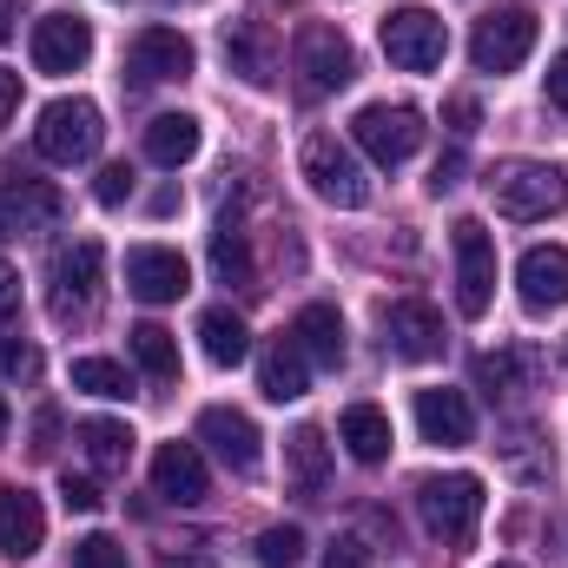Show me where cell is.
Instances as JSON below:
<instances>
[{
    "label": "cell",
    "instance_id": "6da1fadb",
    "mask_svg": "<svg viewBox=\"0 0 568 568\" xmlns=\"http://www.w3.org/2000/svg\"><path fill=\"white\" fill-rule=\"evenodd\" d=\"M489 199H496L503 219H523V225L556 219L568 205V172L549 165V159H509V165L489 172Z\"/></svg>",
    "mask_w": 568,
    "mask_h": 568
},
{
    "label": "cell",
    "instance_id": "7a4b0ae2",
    "mask_svg": "<svg viewBox=\"0 0 568 568\" xmlns=\"http://www.w3.org/2000/svg\"><path fill=\"white\" fill-rule=\"evenodd\" d=\"M483 476H469V469H456V476H424L417 483V516H424V529L436 542H449V549H469L476 542V523H483Z\"/></svg>",
    "mask_w": 568,
    "mask_h": 568
},
{
    "label": "cell",
    "instance_id": "3957f363",
    "mask_svg": "<svg viewBox=\"0 0 568 568\" xmlns=\"http://www.w3.org/2000/svg\"><path fill=\"white\" fill-rule=\"evenodd\" d=\"M291 73H297V93H304V100H324V93L351 87V80H357V53H351L344 27H331V20L297 27V40H291Z\"/></svg>",
    "mask_w": 568,
    "mask_h": 568
},
{
    "label": "cell",
    "instance_id": "277c9868",
    "mask_svg": "<svg viewBox=\"0 0 568 568\" xmlns=\"http://www.w3.org/2000/svg\"><path fill=\"white\" fill-rule=\"evenodd\" d=\"M297 172L311 179V192H317L324 205H344V212H357V205L371 199V179H364L357 152L337 140V133H311V140H304V152H297Z\"/></svg>",
    "mask_w": 568,
    "mask_h": 568
},
{
    "label": "cell",
    "instance_id": "5b68a950",
    "mask_svg": "<svg viewBox=\"0 0 568 568\" xmlns=\"http://www.w3.org/2000/svg\"><path fill=\"white\" fill-rule=\"evenodd\" d=\"M100 140H106V126H100V106H93V100H53V106L40 113V126H33V152L53 159V165L93 159Z\"/></svg>",
    "mask_w": 568,
    "mask_h": 568
},
{
    "label": "cell",
    "instance_id": "8992f818",
    "mask_svg": "<svg viewBox=\"0 0 568 568\" xmlns=\"http://www.w3.org/2000/svg\"><path fill=\"white\" fill-rule=\"evenodd\" d=\"M449 245H456V311L483 317L496 304V239H489L483 219H456Z\"/></svg>",
    "mask_w": 568,
    "mask_h": 568
},
{
    "label": "cell",
    "instance_id": "52a82bcc",
    "mask_svg": "<svg viewBox=\"0 0 568 568\" xmlns=\"http://www.w3.org/2000/svg\"><path fill=\"white\" fill-rule=\"evenodd\" d=\"M536 33H542V20H536L529 7H503V13H489V20H476V33H469L476 73H516V67L536 53Z\"/></svg>",
    "mask_w": 568,
    "mask_h": 568
},
{
    "label": "cell",
    "instance_id": "ba28073f",
    "mask_svg": "<svg viewBox=\"0 0 568 568\" xmlns=\"http://www.w3.org/2000/svg\"><path fill=\"white\" fill-rule=\"evenodd\" d=\"M351 140L364 145L377 165H404V159H417V145H424V113H417V106L371 100V106H357Z\"/></svg>",
    "mask_w": 568,
    "mask_h": 568
},
{
    "label": "cell",
    "instance_id": "9c48e42d",
    "mask_svg": "<svg viewBox=\"0 0 568 568\" xmlns=\"http://www.w3.org/2000/svg\"><path fill=\"white\" fill-rule=\"evenodd\" d=\"M384 53L404 73H436L449 53V27L429 7H397V13H384Z\"/></svg>",
    "mask_w": 568,
    "mask_h": 568
},
{
    "label": "cell",
    "instance_id": "30bf717a",
    "mask_svg": "<svg viewBox=\"0 0 568 568\" xmlns=\"http://www.w3.org/2000/svg\"><path fill=\"white\" fill-rule=\"evenodd\" d=\"M384 344H390V357H404V364H436L449 337H443L436 304H424V297H397V304H384Z\"/></svg>",
    "mask_w": 568,
    "mask_h": 568
},
{
    "label": "cell",
    "instance_id": "8fae6325",
    "mask_svg": "<svg viewBox=\"0 0 568 568\" xmlns=\"http://www.w3.org/2000/svg\"><path fill=\"white\" fill-rule=\"evenodd\" d=\"M192 67H199V53H192V40H185L179 27H140V33H133V47H126V73H133L140 87L185 80Z\"/></svg>",
    "mask_w": 568,
    "mask_h": 568
},
{
    "label": "cell",
    "instance_id": "7c38bea8",
    "mask_svg": "<svg viewBox=\"0 0 568 568\" xmlns=\"http://www.w3.org/2000/svg\"><path fill=\"white\" fill-rule=\"evenodd\" d=\"M93 60V27L80 13H40L33 20V67L40 73H80Z\"/></svg>",
    "mask_w": 568,
    "mask_h": 568
},
{
    "label": "cell",
    "instance_id": "4fadbf2b",
    "mask_svg": "<svg viewBox=\"0 0 568 568\" xmlns=\"http://www.w3.org/2000/svg\"><path fill=\"white\" fill-rule=\"evenodd\" d=\"M126 291L140 304H179L192 291V265L172 245H133L126 252Z\"/></svg>",
    "mask_w": 568,
    "mask_h": 568
},
{
    "label": "cell",
    "instance_id": "5bb4252c",
    "mask_svg": "<svg viewBox=\"0 0 568 568\" xmlns=\"http://www.w3.org/2000/svg\"><path fill=\"white\" fill-rule=\"evenodd\" d=\"M199 443H212V456L232 469V476H258V424L245 417V410H232V404H212V410H199Z\"/></svg>",
    "mask_w": 568,
    "mask_h": 568
},
{
    "label": "cell",
    "instance_id": "9a60e30c",
    "mask_svg": "<svg viewBox=\"0 0 568 568\" xmlns=\"http://www.w3.org/2000/svg\"><path fill=\"white\" fill-rule=\"evenodd\" d=\"M100 265H106V252H100L93 239H80V245H67V252L53 258V317H87V311H93V297H100Z\"/></svg>",
    "mask_w": 568,
    "mask_h": 568
},
{
    "label": "cell",
    "instance_id": "2e32d148",
    "mask_svg": "<svg viewBox=\"0 0 568 568\" xmlns=\"http://www.w3.org/2000/svg\"><path fill=\"white\" fill-rule=\"evenodd\" d=\"M152 489H159L165 503H179V509H199V503L212 496V476H205L199 443H159V449H152Z\"/></svg>",
    "mask_w": 568,
    "mask_h": 568
},
{
    "label": "cell",
    "instance_id": "e0dca14e",
    "mask_svg": "<svg viewBox=\"0 0 568 568\" xmlns=\"http://www.w3.org/2000/svg\"><path fill=\"white\" fill-rule=\"evenodd\" d=\"M60 212H67L60 185L20 179V165H13V179L0 185V239H7V232H47V225H60Z\"/></svg>",
    "mask_w": 568,
    "mask_h": 568
},
{
    "label": "cell",
    "instance_id": "ac0fdd59",
    "mask_svg": "<svg viewBox=\"0 0 568 568\" xmlns=\"http://www.w3.org/2000/svg\"><path fill=\"white\" fill-rule=\"evenodd\" d=\"M516 291L536 317L562 311L568 304V245H529L523 265H516Z\"/></svg>",
    "mask_w": 568,
    "mask_h": 568
},
{
    "label": "cell",
    "instance_id": "d6986e66",
    "mask_svg": "<svg viewBox=\"0 0 568 568\" xmlns=\"http://www.w3.org/2000/svg\"><path fill=\"white\" fill-rule=\"evenodd\" d=\"M40 542H47V509H40V496L20 489V483H7V489H0V556L27 562V556H40Z\"/></svg>",
    "mask_w": 568,
    "mask_h": 568
},
{
    "label": "cell",
    "instance_id": "ffe728a7",
    "mask_svg": "<svg viewBox=\"0 0 568 568\" xmlns=\"http://www.w3.org/2000/svg\"><path fill=\"white\" fill-rule=\"evenodd\" d=\"M536 377H542L536 344H503V351L476 357V390H489V397H523V390H536Z\"/></svg>",
    "mask_w": 568,
    "mask_h": 568
},
{
    "label": "cell",
    "instance_id": "44dd1931",
    "mask_svg": "<svg viewBox=\"0 0 568 568\" xmlns=\"http://www.w3.org/2000/svg\"><path fill=\"white\" fill-rule=\"evenodd\" d=\"M284 476H291V496H304V503H317V496L331 489V443H324L317 424L291 429V443H284Z\"/></svg>",
    "mask_w": 568,
    "mask_h": 568
},
{
    "label": "cell",
    "instance_id": "7402d4cb",
    "mask_svg": "<svg viewBox=\"0 0 568 568\" xmlns=\"http://www.w3.org/2000/svg\"><path fill=\"white\" fill-rule=\"evenodd\" d=\"M417 429H424V443H443V449H463L469 436H476V410H469V397L463 390H417Z\"/></svg>",
    "mask_w": 568,
    "mask_h": 568
},
{
    "label": "cell",
    "instance_id": "603a6c76",
    "mask_svg": "<svg viewBox=\"0 0 568 568\" xmlns=\"http://www.w3.org/2000/svg\"><path fill=\"white\" fill-rule=\"evenodd\" d=\"M225 60H232L239 80L272 87V80H278V40H272V27H265V20H232V27H225Z\"/></svg>",
    "mask_w": 568,
    "mask_h": 568
},
{
    "label": "cell",
    "instance_id": "cb8c5ba5",
    "mask_svg": "<svg viewBox=\"0 0 568 568\" xmlns=\"http://www.w3.org/2000/svg\"><path fill=\"white\" fill-rule=\"evenodd\" d=\"M291 344L311 357V364H324V371H337L344 364V317H337V304H304L297 317H291Z\"/></svg>",
    "mask_w": 568,
    "mask_h": 568
},
{
    "label": "cell",
    "instance_id": "d4e9b609",
    "mask_svg": "<svg viewBox=\"0 0 568 568\" xmlns=\"http://www.w3.org/2000/svg\"><path fill=\"white\" fill-rule=\"evenodd\" d=\"M258 390H265L272 404H297V397L311 390V357H304L291 337H278V344L258 357Z\"/></svg>",
    "mask_w": 568,
    "mask_h": 568
},
{
    "label": "cell",
    "instance_id": "484cf974",
    "mask_svg": "<svg viewBox=\"0 0 568 568\" xmlns=\"http://www.w3.org/2000/svg\"><path fill=\"white\" fill-rule=\"evenodd\" d=\"M199 344H205V357H212L219 371H239V364L252 357V331H245V317H239L232 304H212V311L199 317Z\"/></svg>",
    "mask_w": 568,
    "mask_h": 568
},
{
    "label": "cell",
    "instance_id": "4316f807",
    "mask_svg": "<svg viewBox=\"0 0 568 568\" xmlns=\"http://www.w3.org/2000/svg\"><path fill=\"white\" fill-rule=\"evenodd\" d=\"M199 140H205V133H199V120H192V113H159V120L145 126V159L179 172L185 159H199Z\"/></svg>",
    "mask_w": 568,
    "mask_h": 568
},
{
    "label": "cell",
    "instance_id": "83f0119b",
    "mask_svg": "<svg viewBox=\"0 0 568 568\" xmlns=\"http://www.w3.org/2000/svg\"><path fill=\"white\" fill-rule=\"evenodd\" d=\"M337 443H344L357 463H384V456H390V417H384L377 404H351V410L337 417Z\"/></svg>",
    "mask_w": 568,
    "mask_h": 568
},
{
    "label": "cell",
    "instance_id": "f1b7e54d",
    "mask_svg": "<svg viewBox=\"0 0 568 568\" xmlns=\"http://www.w3.org/2000/svg\"><path fill=\"white\" fill-rule=\"evenodd\" d=\"M80 443H87V463H93L100 476H120V469L133 463V429L113 424V417H93V424H80Z\"/></svg>",
    "mask_w": 568,
    "mask_h": 568
},
{
    "label": "cell",
    "instance_id": "f546056e",
    "mask_svg": "<svg viewBox=\"0 0 568 568\" xmlns=\"http://www.w3.org/2000/svg\"><path fill=\"white\" fill-rule=\"evenodd\" d=\"M126 344H133V364H140L152 384H172V377H179V337H172L165 324H133Z\"/></svg>",
    "mask_w": 568,
    "mask_h": 568
},
{
    "label": "cell",
    "instance_id": "4dcf8cb0",
    "mask_svg": "<svg viewBox=\"0 0 568 568\" xmlns=\"http://www.w3.org/2000/svg\"><path fill=\"white\" fill-rule=\"evenodd\" d=\"M212 278L239 284V291H252V278H258V272H252V245H245V232H239L232 219L212 232Z\"/></svg>",
    "mask_w": 568,
    "mask_h": 568
},
{
    "label": "cell",
    "instance_id": "1f68e13d",
    "mask_svg": "<svg viewBox=\"0 0 568 568\" xmlns=\"http://www.w3.org/2000/svg\"><path fill=\"white\" fill-rule=\"evenodd\" d=\"M73 390L120 404V397H133V377H126V364H113V357H73Z\"/></svg>",
    "mask_w": 568,
    "mask_h": 568
},
{
    "label": "cell",
    "instance_id": "d6a6232c",
    "mask_svg": "<svg viewBox=\"0 0 568 568\" xmlns=\"http://www.w3.org/2000/svg\"><path fill=\"white\" fill-rule=\"evenodd\" d=\"M297 556H304V529L297 523H278V529L258 536V562L265 568H297Z\"/></svg>",
    "mask_w": 568,
    "mask_h": 568
},
{
    "label": "cell",
    "instance_id": "836d02e7",
    "mask_svg": "<svg viewBox=\"0 0 568 568\" xmlns=\"http://www.w3.org/2000/svg\"><path fill=\"white\" fill-rule=\"evenodd\" d=\"M67 562L73 568H133L126 562V542H113V536H80Z\"/></svg>",
    "mask_w": 568,
    "mask_h": 568
},
{
    "label": "cell",
    "instance_id": "e575fe53",
    "mask_svg": "<svg viewBox=\"0 0 568 568\" xmlns=\"http://www.w3.org/2000/svg\"><path fill=\"white\" fill-rule=\"evenodd\" d=\"M93 199L113 212V205H126L133 199V165H100V179H93Z\"/></svg>",
    "mask_w": 568,
    "mask_h": 568
},
{
    "label": "cell",
    "instance_id": "d590c367",
    "mask_svg": "<svg viewBox=\"0 0 568 568\" xmlns=\"http://www.w3.org/2000/svg\"><path fill=\"white\" fill-rule=\"evenodd\" d=\"M60 503H67V509H80V516H93L106 496H100V483H93V476H73V469H67V476H60Z\"/></svg>",
    "mask_w": 568,
    "mask_h": 568
},
{
    "label": "cell",
    "instance_id": "8d00e7d4",
    "mask_svg": "<svg viewBox=\"0 0 568 568\" xmlns=\"http://www.w3.org/2000/svg\"><path fill=\"white\" fill-rule=\"evenodd\" d=\"M443 126H449V133H456V140H469V133H476V126H483V106H476V100H469V93H456V100H449V106H443Z\"/></svg>",
    "mask_w": 568,
    "mask_h": 568
},
{
    "label": "cell",
    "instance_id": "74e56055",
    "mask_svg": "<svg viewBox=\"0 0 568 568\" xmlns=\"http://www.w3.org/2000/svg\"><path fill=\"white\" fill-rule=\"evenodd\" d=\"M0 371L20 377V384H33V377H40V351H33V344H7V351H0Z\"/></svg>",
    "mask_w": 568,
    "mask_h": 568
},
{
    "label": "cell",
    "instance_id": "f35d334b",
    "mask_svg": "<svg viewBox=\"0 0 568 568\" xmlns=\"http://www.w3.org/2000/svg\"><path fill=\"white\" fill-rule=\"evenodd\" d=\"M324 568H371V549H364L357 536H337V542L324 549Z\"/></svg>",
    "mask_w": 568,
    "mask_h": 568
},
{
    "label": "cell",
    "instance_id": "ab89813d",
    "mask_svg": "<svg viewBox=\"0 0 568 568\" xmlns=\"http://www.w3.org/2000/svg\"><path fill=\"white\" fill-rule=\"evenodd\" d=\"M456 185H463V152H443L429 172V192H456Z\"/></svg>",
    "mask_w": 568,
    "mask_h": 568
},
{
    "label": "cell",
    "instance_id": "60d3db41",
    "mask_svg": "<svg viewBox=\"0 0 568 568\" xmlns=\"http://www.w3.org/2000/svg\"><path fill=\"white\" fill-rule=\"evenodd\" d=\"M13 311H20V272H13V265L0 258V324H7Z\"/></svg>",
    "mask_w": 568,
    "mask_h": 568
},
{
    "label": "cell",
    "instance_id": "b9f144b4",
    "mask_svg": "<svg viewBox=\"0 0 568 568\" xmlns=\"http://www.w3.org/2000/svg\"><path fill=\"white\" fill-rule=\"evenodd\" d=\"M549 106H556V113H568V53H556V60H549Z\"/></svg>",
    "mask_w": 568,
    "mask_h": 568
},
{
    "label": "cell",
    "instance_id": "7bdbcfd3",
    "mask_svg": "<svg viewBox=\"0 0 568 568\" xmlns=\"http://www.w3.org/2000/svg\"><path fill=\"white\" fill-rule=\"evenodd\" d=\"M13 106H20V73H7V67H0V120H7Z\"/></svg>",
    "mask_w": 568,
    "mask_h": 568
},
{
    "label": "cell",
    "instance_id": "ee69618b",
    "mask_svg": "<svg viewBox=\"0 0 568 568\" xmlns=\"http://www.w3.org/2000/svg\"><path fill=\"white\" fill-rule=\"evenodd\" d=\"M165 212H179V185H159L152 192V219H165Z\"/></svg>",
    "mask_w": 568,
    "mask_h": 568
},
{
    "label": "cell",
    "instance_id": "f6af8a7d",
    "mask_svg": "<svg viewBox=\"0 0 568 568\" xmlns=\"http://www.w3.org/2000/svg\"><path fill=\"white\" fill-rule=\"evenodd\" d=\"M13 13H20V0H0V40L13 33Z\"/></svg>",
    "mask_w": 568,
    "mask_h": 568
},
{
    "label": "cell",
    "instance_id": "bcb514c9",
    "mask_svg": "<svg viewBox=\"0 0 568 568\" xmlns=\"http://www.w3.org/2000/svg\"><path fill=\"white\" fill-rule=\"evenodd\" d=\"M0 443H7V404H0Z\"/></svg>",
    "mask_w": 568,
    "mask_h": 568
},
{
    "label": "cell",
    "instance_id": "7dc6e473",
    "mask_svg": "<svg viewBox=\"0 0 568 568\" xmlns=\"http://www.w3.org/2000/svg\"><path fill=\"white\" fill-rule=\"evenodd\" d=\"M496 568H516V562H496Z\"/></svg>",
    "mask_w": 568,
    "mask_h": 568
}]
</instances>
